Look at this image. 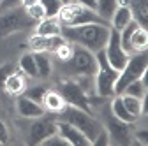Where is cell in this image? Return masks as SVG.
I'll return each instance as SVG.
<instances>
[{
    "mask_svg": "<svg viewBox=\"0 0 148 146\" xmlns=\"http://www.w3.org/2000/svg\"><path fill=\"white\" fill-rule=\"evenodd\" d=\"M62 37L72 44L86 48L92 53L104 49L109 37V25L86 23L78 27H62Z\"/></svg>",
    "mask_w": 148,
    "mask_h": 146,
    "instance_id": "obj_1",
    "label": "cell"
},
{
    "mask_svg": "<svg viewBox=\"0 0 148 146\" xmlns=\"http://www.w3.org/2000/svg\"><path fill=\"white\" fill-rule=\"evenodd\" d=\"M57 65H58L60 74H65L69 78L94 76L95 69H97V60H95V53L88 51L86 48H81L78 44H74L72 55L65 62H57Z\"/></svg>",
    "mask_w": 148,
    "mask_h": 146,
    "instance_id": "obj_2",
    "label": "cell"
},
{
    "mask_svg": "<svg viewBox=\"0 0 148 146\" xmlns=\"http://www.w3.org/2000/svg\"><path fill=\"white\" fill-rule=\"evenodd\" d=\"M60 118L64 121H69L71 125H74L79 132H83V136L92 143L95 139V136L102 130V123L88 111H83L79 107H74V106H65V109L60 113Z\"/></svg>",
    "mask_w": 148,
    "mask_h": 146,
    "instance_id": "obj_3",
    "label": "cell"
},
{
    "mask_svg": "<svg viewBox=\"0 0 148 146\" xmlns=\"http://www.w3.org/2000/svg\"><path fill=\"white\" fill-rule=\"evenodd\" d=\"M95 60H97V69H95V74H94L95 95L101 99H109V97L115 95V83L118 78V70L108 63L102 49L95 53Z\"/></svg>",
    "mask_w": 148,
    "mask_h": 146,
    "instance_id": "obj_4",
    "label": "cell"
},
{
    "mask_svg": "<svg viewBox=\"0 0 148 146\" xmlns=\"http://www.w3.org/2000/svg\"><path fill=\"white\" fill-rule=\"evenodd\" d=\"M58 21L62 27H78V25H86V23H99V25H109L94 11L85 5H79L76 2L64 4L62 9L57 14Z\"/></svg>",
    "mask_w": 148,
    "mask_h": 146,
    "instance_id": "obj_5",
    "label": "cell"
},
{
    "mask_svg": "<svg viewBox=\"0 0 148 146\" xmlns=\"http://www.w3.org/2000/svg\"><path fill=\"white\" fill-rule=\"evenodd\" d=\"M146 67H148L146 51H138V53L131 55L127 63L123 65V69L118 72V78H116V83H115V95H122L123 88L129 83L143 78L146 74Z\"/></svg>",
    "mask_w": 148,
    "mask_h": 146,
    "instance_id": "obj_6",
    "label": "cell"
},
{
    "mask_svg": "<svg viewBox=\"0 0 148 146\" xmlns=\"http://www.w3.org/2000/svg\"><path fill=\"white\" fill-rule=\"evenodd\" d=\"M35 27V21L27 14V9L18 5L0 12V37L14 32H23Z\"/></svg>",
    "mask_w": 148,
    "mask_h": 146,
    "instance_id": "obj_7",
    "label": "cell"
},
{
    "mask_svg": "<svg viewBox=\"0 0 148 146\" xmlns=\"http://www.w3.org/2000/svg\"><path fill=\"white\" fill-rule=\"evenodd\" d=\"M58 93L65 99V102L69 106L79 107V109H83V111L92 113V106H94L92 104V95L86 93L72 78L58 81Z\"/></svg>",
    "mask_w": 148,
    "mask_h": 146,
    "instance_id": "obj_8",
    "label": "cell"
},
{
    "mask_svg": "<svg viewBox=\"0 0 148 146\" xmlns=\"http://www.w3.org/2000/svg\"><path fill=\"white\" fill-rule=\"evenodd\" d=\"M102 51H104L108 63L113 69H116L118 72L123 69V65L129 60V55L125 53V49L120 44V32H116L113 28H109V37H108V42H106Z\"/></svg>",
    "mask_w": 148,
    "mask_h": 146,
    "instance_id": "obj_9",
    "label": "cell"
},
{
    "mask_svg": "<svg viewBox=\"0 0 148 146\" xmlns=\"http://www.w3.org/2000/svg\"><path fill=\"white\" fill-rule=\"evenodd\" d=\"M53 134H57V120L44 118V115H42L39 118H34V121L30 123L27 143L30 146H37Z\"/></svg>",
    "mask_w": 148,
    "mask_h": 146,
    "instance_id": "obj_10",
    "label": "cell"
},
{
    "mask_svg": "<svg viewBox=\"0 0 148 146\" xmlns=\"http://www.w3.org/2000/svg\"><path fill=\"white\" fill-rule=\"evenodd\" d=\"M131 123H125L118 118H109L108 125L104 127L106 132H108V137H109V143H113L116 146H127L132 143V136H131Z\"/></svg>",
    "mask_w": 148,
    "mask_h": 146,
    "instance_id": "obj_11",
    "label": "cell"
},
{
    "mask_svg": "<svg viewBox=\"0 0 148 146\" xmlns=\"http://www.w3.org/2000/svg\"><path fill=\"white\" fill-rule=\"evenodd\" d=\"M57 134L60 137H64L69 143V146H90V141L83 136V132H79L69 121L57 120Z\"/></svg>",
    "mask_w": 148,
    "mask_h": 146,
    "instance_id": "obj_12",
    "label": "cell"
},
{
    "mask_svg": "<svg viewBox=\"0 0 148 146\" xmlns=\"http://www.w3.org/2000/svg\"><path fill=\"white\" fill-rule=\"evenodd\" d=\"M16 111L20 116H23L27 120H34V118L42 116L46 113V109L42 107V104L35 102L21 93V95H18V100H16Z\"/></svg>",
    "mask_w": 148,
    "mask_h": 146,
    "instance_id": "obj_13",
    "label": "cell"
},
{
    "mask_svg": "<svg viewBox=\"0 0 148 146\" xmlns=\"http://www.w3.org/2000/svg\"><path fill=\"white\" fill-rule=\"evenodd\" d=\"M65 39L62 37V35H51V37H44V35H37L34 33L32 37L28 39V46L32 48L34 53L37 51H44V53H55L57 51V48L64 42Z\"/></svg>",
    "mask_w": 148,
    "mask_h": 146,
    "instance_id": "obj_14",
    "label": "cell"
},
{
    "mask_svg": "<svg viewBox=\"0 0 148 146\" xmlns=\"http://www.w3.org/2000/svg\"><path fill=\"white\" fill-rule=\"evenodd\" d=\"M34 33L51 37V35H62V25L57 16H46L41 21H37L34 27Z\"/></svg>",
    "mask_w": 148,
    "mask_h": 146,
    "instance_id": "obj_15",
    "label": "cell"
},
{
    "mask_svg": "<svg viewBox=\"0 0 148 146\" xmlns=\"http://www.w3.org/2000/svg\"><path fill=\"white\" fill-rule=\"evenodd\" d=\"M127 5L132 12V20L141 28H148V0H129Z\"/></svg>",
    "mask_w": 148,
    "mask_h": 146,
    "instance_id": "obj_16",
    "label": "cell"
},
{
    "mask_svg": "<svg viewBox=\"0 0 148 146\" xmlns=\"http://www.w3.org/2000/svg\"><path fill=\"white\" fill-rule=\"evenodd\" d=\"M131 21H132V12H131V9H129V5H118L115 9L113 16L109 18V28L120 32Z\"/></svg>",
    "mask_w": 148,
    "mask_h": 146,
    "instance_id": "obj_17",
    "label": "cell"
},
{
    "mask_svg": "<svg viewBox=\"0 0 148 146\" xmlns=\"http://www.w3.org/2000/svg\"><path fill=\"white\" fill-rule=\"evenodd\" d=\"M65 106H67L65 99L58 92H55V90H48L46 95H44V99H42V107L46 109V111H49V113L60 115L64 109H65Z\"/></svg>",
    "mask_w": 148,
    "mask_h": 146,
    "instance_id": "obj_18",
    "label": "cell"
},
{
    "mask_svg": "<svg viewBox=\"0 0 148 146\" xmlns=\"http://www.w3.org/2000/svg\"><path fill=\"white\" fill-rule=\"evenodd\" d=\"M34 60L37 67V78H48L53 72V57H49V53L37 51L34 53Z\"/></svg>",
    "mask_w": 148,
    "mask_h": 146,
    "instance_id": "obj_19",
    "label": "cell"
},
{
    "mask_svg": "<svg viewBox=\"0 0 148 146\" xmlns=\"http://www.w3.org/2000/svg\"><path fill=\"white\" fill-rule=\"evenodd\" d=\"M111 115L118 120H122V121H125V123H131V125L138 120L136 116H132L127 111V107L122 100V95H113V99H111Z\"/></svg>",
    "mask_w": 148,
    "mask_h": 146,
    "instance_id": "obj_20",
    "label": "cell"
},
{
    "mask_svg": "<svg viewBox=\"0 0 148 146\" xmlns=\"http://www.w3.org/2000/svg\"><path fill=\"white\" fill-rule=\"evenodd\" d=\"M4 90L9 95H21V93H25V90H27L25 78H21V74H18V72H12V74H9V78L4 83Z\"/></svg>",
    "mask_w": 148,
    "mask_h": 146,
    "instance_id": "obj_21",
    "label": "cell"
},
{
    "mask_svg": "<svg viewBox=\"0 0 148 146\" xmlns=\"http://www.w3.org/2000/svg\"><path fill=\"white\" fill-rule=\"evenodd\" d=\"M125 95H131V97H138V99H146V74L132 83H129L125 88H123V92Z\"/></svg>",
    "mask_w": 148,
    "mask_h": 146,
    "instance_id": "obj_22",
    "label": "cell"
},
{
    "mask_svg": "<svg viewBox=\"0 0 148 146\" xmlns=\"http://www.w3.org/2000/svg\"><path fill=\"white\" fill-rule=\"evenodd\" d=\"M122 100H123V104L127 107V111L131 113L132 116L139 118L143 115V111H145V100L143 99H138V97H131V95L122 93Z\"/></svg>",
    "mask_w": 148,
    "mask_h": 146,
    "instance_id": "obj_23",
    "label": "cell"
},
{
    "mask_svg": "<svg viewBox=\"0 0 148 146\" xmlns=\"http://www.w3.org/2000/svg\"><path fill=\"white\" fill-rule=\"evenodd\" d=\"M116 7H118V2H116V0H97L95 12L102 18L104 21L109 23V18L113 16V12H115Z\"/></svg>",
    "mask_w": 148,
    "mask_h": 146,
    "instance_id": "obj_24",
    "label": "cell"
},
{
    "mask_svg": "<svg viewBox=\"0 0 148 146\" xmlns=\"http://www.w3.org/2000/svg\"><path fill=\"white\" fill-rule=\"evenodd\" d=\"M20 69L23 74H27L28 78H37V67H35V60H34V53H25L20 58Z\"/></svg>",
    "mask_w": 148,
    "mask_h": 146,
    "instance_id": "obj_25",
    "label": "cell"
},
{
    "mask_svg": "<svg viewBox=\"0 0 148 146\" xmlns=\"http://www.w3.org/2000/svg\"><path fill=\"white\" fill-rule=\"evenodd\" d=\"M132 49H134V53H138V51H146V46H148V32H146V28H141V27H138L136 30H134V33H132Z\"/></svg>",
    "mask_w": 148,
    "mask_h": 146,
    "instance_id": "obj_26",
    "label": "cell"
},
{
    "mask_svg": "<svg viewBox=\"0 0 148 146\" xmlns=\"http://www.w3.org/2000/svg\"><path fill=\"white\" fill-rule=\"evenodd\" d=\"M46 92H48V90H46V86H42V85H37V86L27 88L23 95H27L28 99H32V100H35V102H39V104H42V99H44Z\"/></svg>",
    "mask_w": 148,
    "mask_h": 146,
    "instance_id": "obj_27",
    "label": "cell"
},
{
    "mask_svg": "<svg viewBox=\"0 0 148 146\" xmlns=\"http://www.w3.org/2000/svg\"><path fill=\"white\" fill-rule=\"evenodd\" d=\"M39 4L44 7L46 16H57V14H58V11H60V9H62V5H64L60 0H41Z\"/></svg>",
    "mask_w": 148,
    "mask_h": 146,
    "instance_id": "obj_28",
    "label": "cell"
},
{
    "mask_svg": "<svg viewBox=\"0 0 148 146\" xmlns=\"http://www.w3.org/2000/svg\"><path fill=\"white\" fill-rule=\"evenodd\" d=\"M27 14L32 18L35 23H37V21H41L42 18H46V11H44V7H42L41 4H35V5L27 7Z\"/></svg>",
    "mask_w": 148,
    "mask_h": 146,
    "instance_id": "obj_29",
    "label": "cell"
},
{
    "mask_svg": "<svg viewBox=\"0 0 148 146\" xmlns=\"http://www.w3.org/2000/svg\"><path fill=\"white\" fill-rule=\"evenodd\" d=\"M12 72H14V65H2L0 67V90H4V83Z\"/></svg>",
    "mask_w": 148,
    "mask_h": 146,
    "instance_id": "obj_30",
    "label": "cell"
},
{
    "mask_svg": "<svg viewBox=\"0 0 148 146\" xmlns=\"http://www.w3.org/2000/svg\"><path fill=\"white\" fill-rule=\"evenodd\" d=\"M18 5H21V0H0V12L12 9V7H18Z\"/></svg>",
    "mask_w": 148,
    "mask_h": 146,
    "instance_id": "obj_31",
    "label": "cell"
},
{
    "mask_svg": "<svg viewBox=\"0 0 148 146\" xmlns=\"http://www.w3.org/2000/svg\"><path fill=\"white\" fill-rule=\"evenodd\" d=\"M9 143V130H7V125L0 120V144H5Z\"/></svg>",
    "mask_w": 148,
    "mask_h": 146,
    "instance_id": "obj_32",
    "label": "cell"
},
{
    "mask_svg": "<svg viewBox=\"0 0 148 146\" xmlns=\"http://www.w3.org/2000/svg\"><path fill=\"white\" fill-rule=\"evenodd\" d=\"M134 141H136V143H139L141 146H146V144H148V139H146V130H139V132H136Z\"/></svg>",
    "mask_w": 148,
    "mask_h": 146,
    "instance_id": "obj_33",
    "label": "cell"
},
{
    "mask_svg": "<svg viewBox=\"0 0 148 146\" xmlns=\"http://www.w3.org/2000/svg\"><path fill=\"white\" fill-rule=\"evenodd\" d=\"M72 2H76V4H79V5H85V7H88V9H94V11H95V7H97V0H72Z\"/></svg>",
    "mask_w": 148,
    "mask_h": 146,
    "instance_id": "obj_34",
    "label": "cell"
},
{
    "mask_svg": "<svg viewBox=\"0 0 148 146\" xmlns=\"http://www.w3.org/2000/svg\"><path fill=\"white\" fill-rule=\"evenodd\" d=\"M41 0H21V7H30V5H35V4H39Z\"/></svg>",
    "mask_w": 148,
    "mask_h": 146,
    "instance_id": "obj_35",
    "label": "cell"
},
{
    "mask_svg": "<svg viewBox=\"0 0 148 146\" xmlns=\"http://www.w3.org/2000/svg\"><path fill=\"white\" fill-rule=\"evenodd\" d=\"M62 4H69V2H72V0H60Z\"/></svg>",
    "mask_w": 148,
    "mask_h": 146,
    "instance_id": "obj_36",
    "label": "cell"
}]
</instances>
